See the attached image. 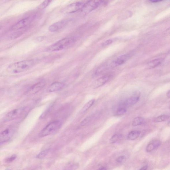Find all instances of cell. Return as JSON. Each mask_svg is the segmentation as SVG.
Returning a JSON list of instances; mask_svg holds the SVG:
<instances>
[{
    "label": "cell",
    "instance_id": "obj_1",
    "mask_svg": "<svg viewBox=\"0 0 170 170\" xmlns=\"http://www.w3.org/2000/svg\"><path fill=\"white\" fill-rule=\"evenodd\" d=\"M36 63V61L33 59L17 62L9 66L7 71L11 74L20 73L30 69Z\"/></svg>",
    "mask_w": 170,
    "mask_h": 170
},
{
    "label": "cell",
    "instance_id": "obj_2",
    "mask_svg": "<svg viewBox=\"0 0 170 170\" xmlns=\"http://www.w3.org/2000/svg\"><path fill=\"white\" fill-rule=\"evenodd\" d=\"M76 41V38L74 37H65L50 46L46 51L56 52L66 49L73 45Z\"/></svg>",
    "mask_w": 170,
    "mask_h": 170
},
{
    "label": "cell",
    "instance_id": "obj_3",
    "mask_svg": "<svg viewBox=\"0 0 170 170\" xmlns=\"http://www.w3.org/2000/svg\"><path fill=\"white\" fill-rule=\"evenodd\" d=\"M62 122L59 120H56L52 121L46 126L41 130L39 134L40 137L51 135L56 133L61 128Z\"/></svg>",
    "mask_w": 170,
    "mask_h": 170
},
{
    "label": "cell",
    "instance_id": "obj_4",
    "mask_svg": "<svg viewBox=\"0 0 170 170\" xmlns=\"http://www.w3.org/2000/svg\"><path fill=\"white\" fill-rule=\"evenodd\" d=\"M29 110V108L24 107L18 108L9 112L4 116L3 119V122L12 121L21 117L25 115Z\"/></svg>",
    "mask_w": 170,
    "mask_h": 170
},
{
    "label": "cell",
    "instance_id": "obj_5",
    "mask_svg": "<svg viewBox=\"0 0 170 170\" xmlns=\"http://www.w3.org/2000/svg\"><path fill=\"white\" fill-rule=\"evenodd\" d=\"M85 3L83 2H78L72 3L66 6L62 10V12L65 14H73L79 11H81Z\"/></svg>",
    "mask_w": 170,
    "mask_h": 170
},
{
    "label": "cell",
    "instance_id": "obj_6",
    "mask_svg": "<svg viewBox=\"0 0 170 170\" xmlns=\"http://www.w3.org/2000/svg\"><path fill=\"white\" fill-rule=\"evenodd\" d=\"M33 17H28L17 22L10 29L11 31H16L25 28L31 23Z\"/></svg>",
    "mask_w": 170,
    "mask_h": 170
},
{
    "label": "cell",
    "instance_id": "obj_7",
    "mask_svg": "<svg viewBox=\"0 0 170 170\" xmlns=\"http://www.w3.org/2000/svg\"><path fill=\"white\" fill-rule=\"evenodd\" d=\"M103 3L102 1H92L86 2L82 9L81 12L89 13L98 8Z\"/></svg>",
    "mask_w": 170,
    "mask_h": 170
},
{
    "label": "cell",
    "instance_id": "obj_8",
    "mask_svg": "<svg viewBox=\"0 0 170 170\" xmlns=\"http://www.w3.org/2000/svg\"><path fill=\"white\" fill-rule=\"evenodd\" d=\"M15 130L14 128L8 127L1 132L0 135V142L2 143L7 142L14 135Z\"/></svg>",
    "mask_w": 170,
    "mask_h": 170
},
{
    "label": "cell",
    "instance_id": "obj_9",
    "mask_svg": "<svg viewBox=\"0 0 170 170\" xmlns=\"http://www.w3.org/2000/svg\"><path fill=\"white\" fill-rule=\"evenodd\" d=\"M132 56V55L131 54L121 55L110 63V67L114 68L123 64L131 58Z\"/></svg>",
    "mask_w": 170,
    "mask_h": 170
},
{
    "label": "cell",
    "instance_id": "obj_10",
    "mask_svg": "<svg viewBox=\"0 0 170 170\" xmlns=\"http://www.w3.org/2000/svg\"><path fill=\"white\" fill-rule=\"evenodd\" d=\"M68 22V20L66 19L56 22L49 26L48 30L52 32H58L67 26Z\"/></svg>",
    "mask_w": 170,
    "mask_h": 170
},
{
    "label": "cell",
    "instance_id": "obj_11",
    "mask_svg": "<svg viewBox=\"0 0 170 170\" xmlns=\"http://www.w3.org/2000/svg\"><path fill=\"white\" fill-rule=\"evenodd\" d=\"M46 83L44 82L41 81L32 85L29 89L27 91L28 95H32L37 93L44 87Z\"/></svg>",
    "mask_w": 170,
    "mask_h": 170
},
{
    "label": "cell",
    "instance_id": "obj_12",
    "mask_svg": "<svg viewBox=\"0 0 170 170\" xmlns=\"http://www.w3.org/2000/svg\"><path fill=\"white\" fill-rule=\"evenodd\" d=\"M140 95L139 92H136L133 96L130 97L124 101L122 105V107H130L136 104L139 100Z\"/></svg>",
    "mask_w": 170,
    "mask_h": 170
},
{
    "label": "cell",
    "instance_id": "obj_13",
    "mask_svg": "<svg viewBox=\"0 0 170 170\" xmlns=\"http://www.w3.org/2000/svg\"><path fill=\"white\" fill-rule=\"evenodd\" d=\"M112 78L111 74H108L97 79L93 85L94 89H96L105 84Z\"/></svg>",
    "mask_w": 170,
    "mask_h": 170
},
{
    "label": "cell",
    "instance_id": "obj_14",
    "mask_svg": "<svg viewBox=\"0 0 170 170\" xmlns=\"http://www.w3.org/2000/svg\"><path fill=\"white\" fill-rule=\"evenodd\" d=\"M65 84L59 82H56L52 83L48 88L47 91L53 92L58 91L62 89L65 86Z\"/></svg>",
    "mask_w": 170,
    "mask_h": 170
},
{
    "label": "cell",
    "instance_id": "obj_15",
    "mask_svg": "<svg viewBox=\"0 0 170 170\" xmlns=\"http://www.w3.org/2000/svg\"><path fill=\"white\" fill-rule=\"evenodd\" d=\"M160 145V142L159 140H156L152 141L147 145L146 151L147 152H152L159 146Z\"/></svg>",
    "mask_w": 170,
    "mask_h": 170
},
{
    "label": "cell",
    "instance_id": "obj_16",
    "mask_svg": "<svg viewBox=\"0 0 170 170\" xmlns=\"http://www.w3.org/2000/svg\"><path fill=\"white\" fill-rule=\"evenodd\" d=\"M164 60L163 58H158L154 59L147 63V68H155L160 65Z\"/></svg>",
    "mask_w": 170,
    "mask_h": 170
},
{
    "label": "cell",
    "instance_id": "obj_17",
    "mask_svg": "<svg viewBox=\"0 0 170 170\" xmlns=\"http://www.w3.org/2000/svg\"><path fill=\"white\" fill-rule=\"evenodd\" d=\"M141 134V131L138 130H134L129 133L127 136L128 139L129 140H134L137 139Z\"/></svg>",
    "mask_w": 170,
    "mask_h": 170
},
{
    "label": "cell",
    "instance_id": "obj_18",
    "mask_svg": "<svg viewBox=\"0 0 170 170\" xmlns=\"http://www.w3.org/2000/svg\"><path fill=\"white\" fill-rule=\"evenodd\" d=\"M26 30V28H24L23 29L16 31L10 35V38L12 40H14L20 37L21 35L24 33Z\"/></svg>",
    "mask_w": 170,
    "mask_h": 170
},
{
    "label": "cell",
    "instance_id": "obj_19",
    "mask_svg": "<svg viewBox=\"0 0 170 170\" xmlns=\"http://www.w3.org/2000/svg\"><path fill=\"white\" fill-rule=\"evenodd\" d=\"M144 119L142 117H137L134 119L132 122V126L135 127L142 125L144 123Z\"/></svg>",
    "mask_w": 170,
    "mask_h": 170
},
{
    "label": "cell",
    "instance_id": "obj_20",
    "mask_svg": "<svg viewBox=\"0 0 170 170\" xmlns=\"http://www.w3.org/2000/svg\"><path fill=\"white\" fill-rule=\"evenodd\" d=\"M123 136L122 134H116L112 136L110 140V142L111 143H114L117 142L119 140L122 139Z\"/></svg>",
    "mask_w": 170,
    "mask_h": 170
},
{
    "label": "cell",
    "instance_id": "obj_21",
    "mask_svg": "<svg viewBox=\"0 0 170 170\" xmlns=\"http://www.w3.org/2000/svg\"><path fill=\"white\" fill-rule=\"evenodd\" d=\"M169 118V116L163 115L158 116L154 118L153 120V122L156 123L164 122L167 120Z\"/></svg>",
    "mask_w": 170,
    "mask_h": 170
},
{
    "label": "cell",
    "instance_id": "obj_22",
    "mask_svg": "<svg viewBox=\"0 0 170 170\" xmlns=\"http://www.w3.org/2000/svg\"><path fill=\"white\" fill-rule=\"evenodd\" d=\"M95 101V99H92L86 103L85 106H84L82 109V111L83 112H85L87 111L94 104Z\"/></svg>",
    "mask_w": 170,
    "mask_h": 170
},
{
    "label": "cell",
    "instance_id": "obj_23",
    "mask_svg": "<svg viewBox=\"0 0 170 170\" xmlns=\"http://www.w3.org/2000/svg\"><path fill=\"white\" fill-rule=\"evenodd\" d=\"M50 149H47L41 152L37 156V158L42 159L46 156L50 152Z\"/></svg>",
    "mask_w": 170,
    "mask_h": 170
},
{
    "label": "cell",
    "instance_id": "obj_24",
    "mask_svg": "<svg viewBox=\"0 0 170 170\" xmlns=\"http://www.w3.org/2000/svg\"><path fill=\"white\" fill-rule=\"evenodd\" d=\"M127 112V109L124 107H121L117 110L116 115L118 116H122L124 115Z\"/></svg>",
    "mask_w": 170,
    "mask_h": 170
},
{
    "label": "cell",
    "instance_id": "obj_25",
    "mask_svg": "<svg viewBox=\"0 0 170 170\" xmlns=\"http://www.w3.org/2000/svg\"><path fill=\"white\" fill-rule=\"evenodd\" d=\"M52 1H46L43 2L41 3L38 7V9L39 10H43L47 7L48 5H50Z\"/></svg>",
    "mask_w": 170,
    "mask_h": 170
},
{
    "label": "cell",
    "instance_id": "obj_26",
    "mask_svg": "<svg viewBox=\"0 0 170 170\" xmlns=\"http://www.w3.org/2000/svg\"><path fill=\"white\" fill-rule=\"evenodd\" d=\"M92 117H88L82 121L81 123V125L82 126H84L87 124L89 123L90 121L91 120Z\"/></svg>",
    "mask_w": 170,
    "mask_h": 170
},
{
    "label": "cell",
    "instance_id": "obj_27",
    "mask_svg": "<svg viewBox=\"0 0 170 170\" xmlns=\"http://www.w3.org/2000/svg\"><path fill=\"white\" fill-rule=\"evenodd\" d=\"M17 156L16 154H14L11 156L10 157L6 159L5 162H10L14 161L16 158Z\"/></svg>",
    "mask_w": 170,
    "mask_h": 170
},
{
    "label": "cell",
    "instance_id": "obj_28",
    "mask_svg": "<svg viewBox=\"0 0 170 170\" xmlns=\"http://www.w3.org/2000/svg\"><path fill=\"white\" fill-rule=\"evenodd\" d=\"M126 158L125 156H121L119 157L116 159L117 162L118 163H122L125 162Z\"/></svg>",
    "mask_w": 170,
    "mask_h": 170
},
{
    "label": "cell",
    "instance_id": "obj_29",
    "mask_svg": "<svg viewBox=\"0 0 170 170\" xmlns=\"http://www.w3.org/2000/svg\"><path fill=\"white\" fill-rule=\"evenodd\" d=\"M113 42V41L111 39H109L107 41H106L103 42L102 44V47H105V46H107L108 45H109L110 44L112 43Z\"/></svg>",
    "mask_w": 170,
    "mask_h": 170
},
{
    "label": "cell",
    "instance_id": "obj_30",
    "mask_svg": "<svg viewBox=\"0 0 170 170\" xmlns=\"http://www.w3.org/2000/svg\"><path fill=\"white\" fill-rule=\"evenodd\" d=\"M76 168L74 165H70L69 167L66 168L63 170H74Z\"/></svg>",
    "mask_w": 170,
    "mask_h": 170
},
{
    "label": "cell",
    "instance_id": "obj_31",
    "mask_svg": "<svg viewBox=\"0 0 170 170\" xmlns=\"http://www.w3.org/2000/svg\"><path fill=\"white\" fill-rule=\"evenodd\" d=\"M165 34L167 35H170V27L165 31Z\"/></svg>",
    "mask_w": 170,
    "mask_h": 170
},
{
    "label": "cell",
    "instance_id": "obj_32",
    "mask_svg": "<svg viewBox=\"0 0 170 170\" xmlns=\"http://www.w3.org/2000/svg\"><path fill=\"white\" fill-rule=\"evenodd\" d=\"M147 165L143 167L142 168H141L139 170H147Z\"/></svg>",
    "mask_w": 170,
    "mask_h": 170
},
{
    "label": "cell",
    "instance_id": "obj_33",
    "mask_svg": "<svg viewBox=\"0 0 170 170\" xmlns=\"http://www.w3.org/2000/svg\"><path fill=\"white\" fill-rule=\"evenodd\" d=\"M162 1H150L152 3H158L159 2Z\"/></svg>",
    "mask_w": 170,
    "mask_h": 170
},
{
    "label": "cell",
    "instance_id": "obj_34",
    "mask_svg": "<svg viewBox=\"0 0 170 170\" xmlns=\"http://www.w3.org/2000/svg\"><path fill=\"white\" fill-rule=\"evenodd\" d=\"M167 96L168 98H170V90L168 91L167 93Z\"/></svg>",
    "mask_w": 170,
    "mask_h": 170
},
{
    "label": "cell",
    "instance_id": "obj_35",
    "mask_svg": "<svg viewBox=\"0 0 170 170\" xmlns=\"http://www.w3.org/2000/svg\"><path fill=\"white\" fill-rule=\"evenodd\" d=\"M99 170H107V169H106V168L103 167L101 168Z\"/></svg>",
    "mask_w": 170,
    "mask_h": 170
},
{
    "label": "cell",
    "instance_id": "obj_36",
    "mask_svg": "<svg viewBox=\"0 0 170 170\" xmlns=\"http://www.w3.org/2000/svg\"><path fill=\"white\" fill-rule=\"evenodd\" d=\"M168 126H169L170 127V121L169 122V123H168Z\"/></svg>",
    "mask_w": 170,
    "mask_h": 170
},
{
    "label": "cell",
    "instance_id": "obj_37",
    "mask_svg": "<svg viewBox=\"0 0 170 170\" xmlns=\"http://www.w3.org/2000/svg\"><path fill=\"white\" fill-rule=\"evenodd\" d=\"M5 170H11L10 169H6Z\"/></svg>",
    "mask_w": 170,
    "mask_h": 170
},
{
    "label": "cell",
    "instance_id": "obj_38",
    "mask_svg": "<svg viewBox=\"0 0 170 170\" xmlns=\"http://www.w3.org/2000/svg\"><path fill=\"white\" fill-rule=\"evenodd\" d=\"M169 109H170V107H169Z\"/></svg>",
    "mask_w": 170,
    "mask_h": 170
}]
</instances>
